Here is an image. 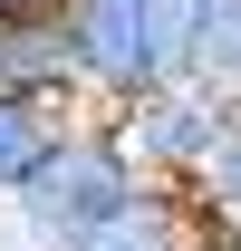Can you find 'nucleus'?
<instances>
[{
	"instance_id": "nucleus-1",
	"label": "nucleus",
	"mask_w": 241,
	"mask_h": 251,
	"mask_svg": "<svg viewBox=\"0 0 241 251\" xmlns=\"http://www.w3.org/2000/svg\"><path fill=\"white\" fill-rule=\"evenodd\" d=\"M135 193H145V174L125 155L116 116H77L58 145H48V164L10 193V213H20V242L29 251H77L116 213H135Z\"/></svg>"
},
{
	"instance_id": "nucleus-2",
	"label": "nucleus",
	"mask_w": 241,
	"mask_h": 251,
	"mask_svg": "<svg viewBox=\"0 0 241 251\" xmlns=\"http://www.w3.org/2000/svg\"><path fill=\"white\" fill-rule=\"evenodd\" d=\"M232 116H241V106H232L222 87H203V77H164L154 97H135V106L116 116V135H125V155H135L145 184L193 193V184H203V164L222 155Z\"/></svg>"
},
{
	"instance_id": "nucleus-3",
	"label": "nucleus",
	"mask_w": 241,
	"mask_h": 251,
	"mask_svg": "<svg viewBox=\"0 0 241 251\" xmlns=\"http://www.w3.org/2000/svg\"><path fill=\"white\" fill-rule=\"evenodd\" d=\"M68 68H77V97L87 116H125L135 97L164 87V58H154V0H68Z\"/></svg>"
},
{
	"instance_id": "nucleus-4",
	"label": "nucleus",
	"mask_w": 241,
	"mask_h": 251,
	"mask_svg": "<svg viewBox=\"0 0 241 251\" xmlns=\"http://www.w3.org/2000/svg\"><path fill=\"white\" fill-rule=\"evenodd\" d=\"M0 97H29L48 116H87V97H77V68H68V39L58 29H20V20H0Z\"/></svg>"
},
{
	"instance_id": "nucleus-5",
	"label": "nucleus",
	"mask_w": 241,
	"mask_h": 251,
	"mask_svg": "<svg viewBox=\"0 0 241 251\" xmlns=\"http://www.w3.org/2000/svg\"><path fill=\"white\" fill-rule=\"evenodd\" d=\"M77 251H193V203L164 193V184H145L135 213H116L96 242H77Z\"/></svg>"
},
{
	"instance_id": "nucleus-6",
	"label": "nucleus",
	"mask_w": 241,
	"mask_h": 251,
	"mask_svg": "<svg viewBox=\"0 0 241 251\" xmlns=\"http://www.w3.org/2000/svg\"><path fill=\"white\" fill-rule=\"evenodd\" d=\"M58 135H68V116H48V106H29V97H0V203L48 164Z\"/></svg>"
},
{
	"instance_id": "nucleus-7",
	"label": "nucleus",
	"mask_w": 241,
	"mask_h": 251,
	"mask_svg": "<svg viewBox=\"0 0 241 251\" xmlns=\"http://www.w3.org/2000/svg\"><path fill=\"white\" fill-rule=\"evenodd\" d=\"M212 20H222V0H154V58H164V77H193L203 68Z\"/></svg>"
},
{
	"instance_id": "nucleus-8",
	"label": "nucleus",
	"mask_w": 241,
	"mask_h": 251,
	"mask_svg": "<svg viewBox=\"0 0 241 251\" xmlns=\"http://www.w3.org/2000/svg\"><path fill=\"white\" fill-rule=\"evenodd\" d=\"M203 222H241V116H232V135H222V155L203 164V184L183 193Z\"/></svg>"
},
{
	"instance_id": "nucleus-9",
	"label": "nucleus",
	"mask_w": 241,
	"mask_h": 251,
	"mask_svg": "<svg viewBox=\"0 0 241 251\" xmlns=\"http://www.w3.org/2000/svg\"><path fill=\"white\" fill-rule=\"evenodd\" d=\"M203 87H222L241 106V0H222V20H212V39H203V68H193Z\"/></svg>"
},
{
	"instance_id": "nucleus-10",
	"label": "nucleus",
	"mask_w": 241,
	"mask_h": 251,
	"mask_svg": "<svg viewBox=\"0 0 241 251\" xmlns=\"http://www.w3.org/2000/svg\"><path fill=\"white\" fill-rule=\"evenodd\" d=\"M0 20H20V29H58L68 0H0Z\"/></svg>"
},
{
	"instance_id": "nucleus-11",
	"label": "nucleus",
	"mask_w": 241,
	"mask_h": 251,
	"mask_svg": "<svg viewBox=\"0 0 241 251\" xmlns=\"http://www.w3.org/2000/svg\"><path fill=\"white\" fill-rule=\"evenodd\" d=\"M193 251H241V222H203L193 213Z\"/></svg>"
}]
</instances>
